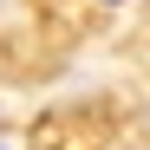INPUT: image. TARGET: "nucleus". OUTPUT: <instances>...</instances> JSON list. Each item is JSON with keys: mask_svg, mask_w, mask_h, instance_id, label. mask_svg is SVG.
<instances>
[]
</instances>
